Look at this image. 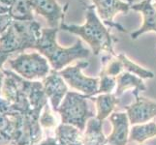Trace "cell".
I'll return each instance as SVG.
<instances>
[{
	"instance_id": "cell-1",
	"label": "cell",
	"mask_w": 156,
	"mask_h": 145,
	"mask_svg": "<svg viewBox=\"0 0 156 145\" xmlns=\"http://www.w3.org/2000/svg\"><path fill=\"white\" fill-rule=\"evenodd\" d=\"M60 29L80 37L89 45L94 55H100L102 52L116 55L114 46L118 40L111 34L110 29L100 19L93 4L85 8V22L83 24H66L63 22Z\"/></svg>"
},
{
	"instance_id": "cell-2",
	"label": "cell",
	"mask_w": 156,
	"mask_h": 145,
	"mask_svg": "<svg viewBox=\"0 0 156 145\" xmlns=\"http://www.w3.org/2000/svg\"><path fill=\"white\" fill-rule=\"evenodd\" d=\"M59 28H42L41 36L37 42L35 50L45 56L51 70L60 72L76 60H83L90 55V50L85 47L83 41L78 39L69 47H63L57 44L56 35Z\"/></svg>"
},
{
	"instance_id": "cell-3",
	"label": "cell",
	"mask_w": 156,
	"mask_h": 145,
	"mask_svg": "<svg viewBox=\"0 0 156 145\" xmlns=\"http://www.w3.org/2000/svg\"><path fill=\"white\" fill-rule=\"evenodd\" d=\"M88 97L82 93L69 91L56 110L62 124L71 125L83 132L87 121L93 118L94 112L89 109Z\"/></svg>"
},
{
	"instance_id": "cell-4",
	"label": "cell",
	"mask_w": 156,
	"mask_h": 145,
	"mask_svg": "<svg viewBox=\"0 0 156 145\" xmlns=\"http://www.w3.org/2000/svg\"><path fill=\"white\" fill-rule=\"evenodd\" d=\"M10 68L21 78L29 81H39L45 79L51 72L48 59L41 53H19L17 56L8 59Z\"/></svg>"
},
{
	"instance_id": "cell-5",
	"label": "cell",
	"mask_w": 156,
	"mask_h": 145,
	"mask_svg": "<svg viewBox=\"0 0 156 145\" xmlns=\"http://www.w3.org/2000/svg\"><path fill=\"white\" fill-rule=\"evenodd\" d=\"M88 66V61L82 60L77 62L75 65L67 66L58 73L70 87L87 96L89 99L91 97L97 96L99 88V77L90 78L84 76L83 71Z\"/></svg>"
},
{
	"instance_id": "cell-6",
	"label": "cell",
	"mask_w": 156,
	"mask_h": 145,
	"mask_svg": "<svg viewBox=\"0 0 156 145\" xmlns=\"http://www.w3.org/2000/svg\"><path fill=\"white\" fill-rule=\"evenodd\" d=\"M92 3L105 25L110 28H115L120 32H125L124 27L115 22L114 19L117 14L126 15L131 10L132 0H128V2L123 0H92Z\"/></svg>"
},
{
	"instance_id": "cell-7",
	"label": "cell",
	"mask_w": 156,
	"mask_h": 145,
	"mask_svg": "<svg viewBox=\"0 0 156 145\" xmlns=\"http://www.w3.org/2000/svg\"><path fill=\"white\" fill-rule=\"evenodd\" d=\"M135 101L125 106V112L132 126L144 124L156 117V102L142 96L134 97Z\"/></svg>"
},
{
	"instance_id": "cell-8",
	"label": "cell",
	"mask_w": 156,
	"mask_h": 145,
	"mask_svg": "<svg viewBox=\"0 0 156 145\" xmlns=\"http://www.w3.org/2000/svg\"><path fill=\"white\" fill-rule=\"evenodd\" d=\"M32 8L37 15L45 18L51 28H59L64 22L68 4L61 6L56 0H31Z\"/></svg>"
},
{
	"instance_id": "cell-9",
	"label": "cell",
	"mask_w": 156,
	"mask_h": 145,
	"mask_svg": "<svg viewBox=\"0 0 156 145\" xmlns=\"http://www.w3.org/2000/svg\"><path fill=\"white\" fill-rule=\"evenodd\" d=\"M42 84L45 95L50 101L52 110L56 112L63 99L69 92L67 83L58 72L51 70L49 76L42 80Z\"/></svg>"
},
{
	"instance_id": "cell-10",
	"label": "cell",
	"mask_w": 156,
	"mask_h": 145,
	"mask_svg": "<svg viewBox=\"0 0 156 145\" xmlns=\"http://www.w3.org/2000/svg\"><path fill=\"white\" fill-rule=\"evenodd\" d=\"M112 133L107 136V145H127L130 133V122L126 112L115 111L109 117Z\"/></svg>"
},
{
	"instance_id": "cell-11",
	"label": "cell",
	"mask_w": 156,
	"mask_h": 145,
	"mask_svg": "<svg viewBox=\"0 0 156 145\" xmlns=\"http://www.w3.org/2000/svg\"><path fill=\"white\" fill-rule=\"evenodd\" d=\"M131 10L141 12L144 18L143 25L138 30L131 33V38L137 40L141 35L147 32H155L156 33V9L151 2L147 0H143L139 3H132Z\"/></svg>"
},
{
	"instance_id": "cell-12",
	"label": "cell",
	"mask_w": 156,
	"mask_h": 145,
	"mask_svg": "<svg viewBox=\"0 0 156 145\" xmlns=\"http://www.w3.org/2000/svg\"><path fill=\"white\" fill-rule=\"evenodd\" d=\"M131 90L134 97H137L143 91L147 90V85L144 79L128 72H123L116 78V88L115 95L119 98L126 91Z\"/></svg>"
},
{
	"instance_id": "cell-13",
	"label": "cell",
	"mask_w": 156,
	"mask_h": 145,
	"mask_svg": "<svg viewBox=\"0 0 156 145\" xmlns=\"http://www.w3.org/2000/svg\"><path fill=\"white\" fill-rule=\"evenodd\" d=\"M95 102L96 105V115L98 120L103 122L109 118L112 112H115L116 105L119 104V98L114 93L112 94H100L89 98Z\"/></svg>"
},
{
	"instance_id": "cell-14",
	"label": "cell",
	"mask_w": 156,
	"mask_h": 145,
	"mask_svg": "<svg viewBox=\"0 0 156 145\" xmlns=\"http://www.w3.org/2000/svg\"><path fill=\"white\" fill-rule=\"evenodd\" d=\"M84 145H107V136L103 133V122L96 117L90 118L83 132Z\"/></svg>"
},
{
	"instance_id": "cell-15",
	"label": "cell",
	"mask_w": 156,
	"mask_h": 145,
	"mask_svg": "<svg viewBox=\"0 0 156 145\" xmlns=\"http://www.w3.org/2000/svg\"><path fill=\"white\" fill-rule=\"evenodd\" d=\"M55 136L63 145H84L83 132L71 125L59 124L55 130Z\"/></svg>"
},
{
	"instance_id": "cell-16",
	"label": "cell",
	"mask_w": 156,
	"mask_h": 145,
	"mask_svg": "<svg viewBox=\"0 0 156 145\" xmlns=\"http://www.w3.org/2000/svg\"><path fill=\"white\" fill-rule=\"evenodd\" d=\"M34 10L31 0H14L9 7V15L13 20L31 21L34 20Z\"/></svg>"
},
{
	"instance_id": "cell-17",
	"label": "cell",
	"mask_w": 156,
	"mask_h": 145,
	"mask_svg": "<svg viewBox=\"0 0 156 145\" xmlns=\"http://www.w3.org/2000/svg\"><path fill=\"white\" fill-rule=\"evenodd\" d=\"M156 137V122L150 121L144 124L134 125L130 129L129 140L143 144L148 139Z\"/></svg>"
},
{
	"instance_id": "cell-18",
	"label": "cell",
	"mask_w": 156,
	"mask_h": 145,
	"mask_svg": "<svg viewBox=\"0 0 156 145\" xmlns=\"http://www.w3.org/2000/svg\"><path fill=\"white\" fill-rule=\"evenodd\" d=\"M117 57L120 59V61L123 64L124 72L131 73L133 74H135V76L141 78L142 79H151L155 77L153 72L138 65L137 63L132 61L124 53H119V54H117Z\"/></svg>"
},
{
	"instance_id": "cell-19",
	"label": "cell",
	"mask_w": 156,
	"mask_h": 145,
	"mask_svg": "<svg viewBox=\"0 0 156 145\" xmlns=\"http://www.w3.org/2000/svg\"><path fill=\"white\" fill-rule=\"evenodd\" d=\"M52 109L47 105L44 109H43V112L40 115V125L43 129H48V130H55V128L59 125L57 124V119L56 117L53 114V112L51 110Z\"/></svg>"
},
{
	"instance_id": "cell-20",
	"label": "cell",
	"mask_w": 156,
	"mask_h": 145,
	"mask_svg": "<svg viewBox=\"0 0 156 145\" xmlns=\"http://www.w3.org/2000/svg\"><path fill=\"white\" fill-rule=\"evenodd\" d=\"M116 88V78L107 76V74H99V88L98 93L100 94H112L115 93Z\"/></svg>"
},
{
	"instance_id": "cell-21",
	"label": "cell",
	"mask_w": 156,
	"mask_h": 145,
	"mask_svg": "<svg viewBox=\"0 0 156 145\" xmlns=\"http://www.w3.org/2000/svg\"><path fill=\"white\" fill-rule=\"evenodd\" d=\"M12 22H13V19L10 17L9 14L0 15V35H2L10 27Z\"/></svg>"
},
{
	"instance_id": "cell-22",
	"label": "cell",
	"mask_w": 156,
	"mask_h": 145,
	"mask_svg": "<svg viewBox=\"0 0 156 145\" xmlns=\"http://www.w3.org/2000/svg\"><path fill=\"white\" fill-rule=\"evenodd\" d=\"M9 120L7 119V117L3 114L2 112H0V133L7 132V129L9 128Z\"/></svg>"
},
{
	"instance_id": "cell-23",
	"label": "cell",
	"mask_w": 156,
	"mask_h": 145,
	"mask_svg": "<svg viewBox=\"0 0 156 145\" xmlns=\"http://www.w3.org/2000/svg\"><path fill=\"white\" fill-rule=\"evenodd\" d=\"M36 145H63V144L59 142L55 136H49L46 139H44L43 141L37 143Z\"/></svg>"
},
{
	"instance_id": "cell-24",
	"label": "cell",
	"mask_w": 156,
	"mask_h": 145,
	"mask_svg": "<svg viewBox=\"0 0 156 145\" xmlns=\"http://www.w3.org/2000/svg\"><path fill=\"white\" fill-rule=\"evenodd\" d=\"M5 78H6V74H5L4 71L0 70V93H1V89H2V86H3Z\"/></svg>"
},
{
	"instance_id": "cell-25",
	"label": "cell",
	"mask_w": 156,
	"mask_h": 145,
	"mask_svg": "<svg viewBox=\"0 0 156 145\" xmlns=\"http://www.w3.org/2000/svg\"><path fill=\"white\" fill-rule=\"evenodd\" d=\"M151 3H152V5H153V6H154V8L156 9V0H152V1H151Z\"/></svg>"
},
{
	"instance_id": "cell-26",
	"label": "cell",
	"mask_w": 156,
	"mask_h": 145,
	"mask_svg": "<svg viewBox=\"0 0 156 145\" xmlns=\"http://www.w3.org/2000/svg\"><path fill=\"white\" fill-rule=\"evenodd\" d=\"M147 1H148V2H151V1H152V0H147Z\"/></svg>"
},
{
	"instance_id": "cell-27",
	"label": "cell",
	"mask_w": 156,
	"mask_h": 145,
	"mask_svg": "<svg viewBox=\"0 0 156 145\" xmlns=\"http://www.w3.org/2000/svg\"><path fill=\"white\" fill-rule=\"evenodd\" d=\"M140 145H142V144H140Z\"/></svg>"
}]
</instances>
